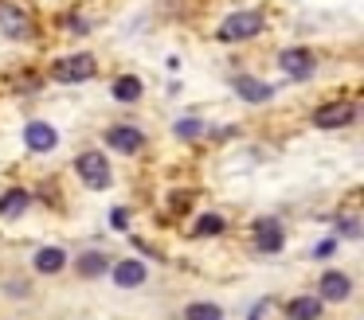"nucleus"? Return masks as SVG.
<instances>
[{"label":"nucleus","mask_w":364,"mask_h":320,"mask_svg":"<svg viewBox=\"0 0 364 320\" xmlns=\"http://www.w3.org/2000/svg\"><path fill=\"white\" fill-rule=\"evenodd\" d=\"M95 55H63V59L51 62V82H87V78H95Z\"/></svg>","instance_id":"nucleus-1"},{"label":"nucleus","mask_w":364,"mask_h":320,"mask_svg":"<svg viewBox=\"0 0 364 320\" xmlns=\"http://www.w3.org/2000/svg\"><path fill=\"white\" fill-rule=\"evenodd\" d=\"M75 172H79V180H82L87 187H95V192L110 187V160H106V153H98V148H87V153H79V160H75Z\"/></svg>","instance_id":"nucleus-2"},{"label":"nucleus","mask_w":364,"mask_h":320,"mask_svg":"<svg viewBox=\"0 0 364 320\" xmlns=\"http://www.w3.org/2000/svg\"><path fill=\"white\" fill-rule=\"evenodd\" d=\"M259 31H262V16L259 12H231L228 20L220 23L215 35H220L223 43H239V39H255Z\"/></svg>","instance_id":"nucleus-3"},{"label":"nucleus","mask_w":364,"mask_h":320,"mask_svg":"<svg viewBox=\"0 0 364 320\" xmlns=\"http://www.w3.org/2000/svg\"><path fill=\"white\" fill-rule=\"evenodd\" d=\"M106 145H110L114 153L137 156L145 148V133L137 129V125H110V129H106Z\"/></svg>","instance_id":"nucleus-4"},{"label":"nucleus","mask_w":364,"mask_h":320,"mask_svg":"<svg viewBox=\"0 0 364 320\" xmlns=\"http://www.w3.org/2000/svg\"><path fill=\"white\" fill-rule=\"evenodd\" d=\"M282 246H286V231H282V223H278L274 215L259 219V223H255V250H259V254H278Z\"/></svg>","instance_id":"nucleus-5"},{"label":"nucleus","mask_w":364,"mask_h":320,"mask_svg":"<svg viewBox=\"0 0 364 320\" xmlns=\"http://www.w3.org/2000/svg\"><path fill=\"white\" fill-rule=\"evenodd\" d=\"M0 31L9 39H24V35H32V20H28V12L20 4L0 0Z\"/></svg>","instance_id":"nucleus-6"},{"label":"nucleus","mask_w":364,"mask_h":320,"mask_svg":"<svg viewBox=\"0 0 364 320\" xmlns=\"http://www.w3.org/2000/svg\"><path fill=\"white\" fill-rule=\"evenodd\" d=\"M231 90H235L243 101H251V106H267V101L274 98V86L262 82V78H255V75H235L231 78Z\"/></svg>","instance_id":"nucleus-7"},{"label":"nucleus","mask_w":364,"mask_h":320,"mask_svg":"<svg viewBox=\"0 0 364 320\" xmlns=\"http://www.w3.org/2000/svg\"><path fill=\"white\" fill-rule=\"evenodd\" d=\"M356 121V106L353 101H329L314 114V125L317 129H341V125H353Z\"/></svg>","instance_id":"nucleus-8"},{"label":"nucleus","mask_w":364,"mask_h":320,"mask_svg":"<svg viewBox=\"0 0 364 320\" xmlns=\"http://www.w3.org/2000/svg\"><path fill=\"white\" fill-rule=\"evenodd\" d=\"M278 67H282L286 75L294 78V82H301V78H309V75H314V67H317V62H314V55H309L306 47H286V51L278 55Z\"/></svg>","instance_id":"nucleus-9"},{"label":"nucleus","mask_w":364,"mask_h":320,"mask_svg":"<svg viewBox=\"0 0 364 320\" xmlns=\"http://www.w3.org/2000/svg\"><path fill=\"white\" fill-rule=\"evenodd\" d=\"M24 145L28 153H51L59 145V133L51 129V121H28L24 125Z\"/></svg>","instance_id":"nucleus-10"},{"label":"nucleus","mask_w":364,"mask_h":320,"mask_svg":"<svg viewBox=\"0 0 364 320\" xmlns=\"http://www.w3.org/2000/svg\"><path fill=\"white\" fill-rule=\"evenodd\" d=\"M317 293H321V301H348L353 281H348V273L329 270V273H321V277H317Z\"/></svg>","instance_id":"nucleus-11"},{"label":"nucleus","mask_w":364,"mask_h":320,"mask_svg":"<svg viewBox=\"0 0 364 320\" xmlns=\"http://www.w3.org/2000/svg\"><path fill=\"white\" fill-rule=\"evenodd\" d=\"M145 277H149V270H145V262H137V258L114 262V285H122V289H137V285H145Z\"/></svg>","instance_id":"nucleus-12"},{"label":"nucleus","mask_w":364,"mask_h":320,"mask_svg":"<svg viewBox=\"0 0 364 320\" xmlns=\"http://www.w3.org/2000/svg\"><path fill=\"white\" fill-rule=\"evenodd\" d=\"M75 273H79V277H106V273H110V258H106L102 250H87V254H79V262H75Z\"/></svg>","instance_id":"nucleus-13"},{"label":"nucleus","mask_w":364,"mask_h":320,"mask_svg":"<svg viewBox=\"0 0 364 320\" xmlns=\"http://www.w3.org/2000/svg\"><path fill=\"white\" fill-rule=\"evenodd\" d=\"M321 297H294L290 304H286V316L290 320H317L321 316Z\"/></svg>","instance_id":"nucleus-14"},{"label":"nucleus","mask_w":364,"mask_h":320,"mask_svg":"<svg viewBox=\"0 0 364 320\" xmlns=\"http://www.w3.org/2000/svg\"><path fill=\"white\" fill-rule=\"evenodd\" d=\"M141 90H145V86H141V78H137V75H122V78H114V82H110L114 101H126V106L141 98Z\"/></svg>","instance_id":"nucleus-15"},{"label":"nucleus","mask_w":364,"mask_h":320,"mask_svg":"<svg viewBox=\"0 0 364 320\" xmlns=\"http://www.w3.org/2000/svg\"><path fill=\"white\" fill-rule=\"evenodd\" d=\"M28 203H32V195H28L24 187H12V192L0 199V215H4V219H20L28 211Z\"/></svg>","instance_id":"nucleus-16"},{"label":"nucleus","mask_w":364,"mask_h":320,"mask_svg":"<svg viewBox=\"0 0 364 320\" xmlns=\"http://www.w3.org/2000/svg\"><path fill=\"white\" fill-rule=\"evenodd\" d=\"M63 265H67L63 246H43L40 254H36V270H40V273H59Z\"/></svg>","instance_id":"nucleus-17"},{"label":"nucleus","mask_w":364,"mask_h":320,"mask_svg":"<svg viewBox=\"0 0 364 320\" xmlns=\"http://www.w3.org/2000/svg\"><path fill=\"white\" fill-rule=\"evenodd\" d=\"M184 320H223V309L212 301H196V304L184 309Z\"/></svg>","instance_id":"nucleus-18"},{"label":"nucleus","mask_w":364,"mask_h":320,"mask_svg":"<svg viewBox=\"0 0 364 320\" xmlns=\"http://www.w3.org/2000/svg\"><path fill=\"white\" fill-rule=\"evenodd\" d=\"M173 133L181 140H196L200 133H204V121H200V117H181V121L173 125Z\"/></svg>","instance_id":"nucleus-19"},{"label":"nucleus","mask_w":364,"mask_h":320,"mask_svg":"<svg viewBox=\"0 0 364 320\" xmlns=\"http://www.w3.org/2000/svg\"><path fill=\"white\" fill-rule=\"evenodd\" d=\"M220 231H223V219L220 215H204L196 223V234H220Z\"/></svg>","instance_id":"nucleus-20"},{"label":"nucleus","mask_w":364,"mask_h":320,"mask_svg":"<svg viewBox=\"0 0 364 320\" xmlns=\"http://www.w3.org/2000/svg\"><path fill=\"white\" fill-rule=\"evenodd\" d=\"M337 250H341V242H337V234H333V238H321L314 246V258H329V254H337Z\"/></svg>","instance_id":"nucleus-21"},{"label":"nucleus","mask_w":364,"mask_h":320,"mask_svg":"<svg viewBox=\"0 0 364 320\" xmlns=\"http://www.w3.org/2000/svg\"><path fill=\"white\" fill-rule=\"evenodd\" d=\"M337 231H341V234H348V238H356V234H360V223H356V215H341Z\"/></svg>","instance_id":"nucleus-22"},{"label":"nucleus","mask_w":364,"mask_h":320,"mask_svg":"<svg viewBox=\"0 0 364 320\" xmlns=\"http://www.w3.org/2000/svg\"><path fill=\"white\" fill-rule=\"evenodd\" d=\"M126 223H129V211L126 207H114L110 211V226H114V231H126Z\"/></svg>","instance_id":"nucleus-23"},{"label":"nucleus","mask_w":364,"mask_h":320,"mask_svg":"<svg viewBox=\"0 0 364 320\" xmlns=\"http://www.w3.org/2000/svg\"><path fill=\"white\" fill-rule=\"evenodd\" d=\"M67 31H75V35H82V31H90V23L82 20V16H67Z\"/></svg>","instance_id":"nucleus-24"}]
</instances>
